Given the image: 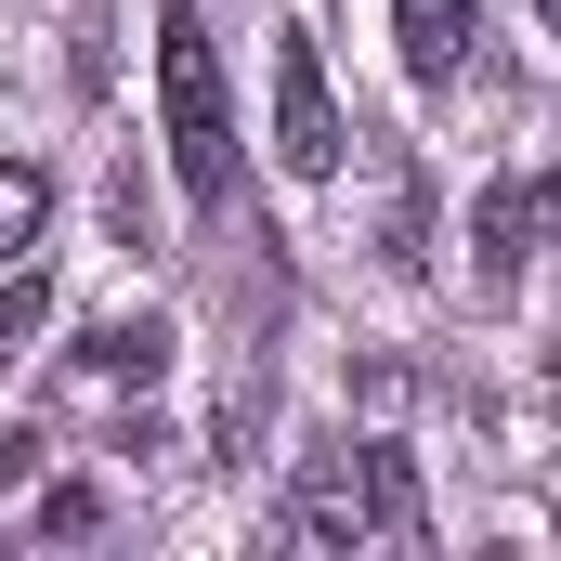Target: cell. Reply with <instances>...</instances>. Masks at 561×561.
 Wrapping results in <instances>:
<instances>
[{"mask_svg":"<svg viewBox=\"0 0 561 561\" xmlns=\"http://www.w3.org/2000/svg\"><path fill=\"white\" fill-rule=\"evenodd\" d=\"M287 536H300V549H366V536H392V549H431L419 457H405V444L313 457V470H300V496H287Z\"/></svg>","mask_w":561,"mask_h":561,"instance_id":"cell-1","label":"cell"},{"mask_svg":"<svg viewBox=\"0 0 561 561\" xmlns=\"http://www.w3.org/2000/svg\"><path fill=\"white\" fill-rule=\"evenodd\" d=\"M157 118H170V170H183V196L222 209V196H236V105H222V53H209V26H196L183 0L157 13Z\"/></svg>","mask_w":561,"mask_h":561,"instance_id":"cell-2","label":"cell"},{"mask_svg":"<svg viewBox=\"0 0 561 561\" xmlns=\"http://www.w3.org/2000/svg\"><path fill=\"white\" fill-rule=\"evenodd\" d=\"M275 157L300 170V183H327V170L353 157V131H340V92H327V53H313V26H287V39H275Z\"/></svg>","mask_w":561,"mask_h":561,"instance_id":"cell-3","label":"cell"},{"mask_svg":"<svg viewBox=\"0 0 561 561\" xmlns=\"http://www.w3.org/2000/svg\"><path fill=\"white\" fill-rule=\"evenodd\" d=\"M392 26H405V79L419 92H457L483 66V0H392Z\"/></svg>","mask_w":561,"mask_h":561,"instance_id":"cell-4","label":"cell"},{"mask_svg":"<svg viewBox=\"0 0 561 561\" xmlns=\"http://www.w3.org/2000/svg\"><path fill=\"white\" fill-rule=\"evenodd\" d=\"M536 222H549V183H496V196H483V222H470L483 287H523V262H536Z\"/></svg>","mask_w":561,"mask_h":561,"instance_id":"cell-5","label":"cell"},{"mask_svg":"<svg viewBox=\"0 0 561 561\" xmlns=\"http://www.w3.org/2000/svg\"><path fill=\"white\" fill-rule=\"evenodd\" d=\"M157 366H170V313H105V327L79 340V379H118V392H131Z\"/></svg>","mask_w":561,"mask_h":561,"instance_id":"cell-6","label":"cell"},{"mask_svg":"<svg viewBox=\"0 0 561 561\" xmlns=\"http://www.w3.org/2000/svg\"><path fill=\"white\" fill-rule=\"evenodd\" d=\"M53 236V170H26V157H0V275L26 262Z\"/></svg>","mask_w":561,"mask_h":561,"instance_id":"cell-7","label":"cell"},{"mask_svg":"<svg viewBox=\"0 0 561 561\" xmlns=\"http://www.w3.org/2000/svg\"><path fill=\"white\" fill-rule=\"evenodd\" d=\"M39 313H53V262H39V249H26V262H13V275H0V366H13V353H26V340H39Z\"/></svg>","mask_w":561,"mask_h":561,"instance_id":"cell-8","label":"cell"},{"mask_svg":"<svg viewBox=\"0 0 561 561\" xmlns=\"http://www.w3.org/2000/svg\"><path fill=\"white\" fill-rule=\"evenodd\" d=\"M39 457H53V431H13V444H0V496H26V483H39Z\"/></svg>","mask_w":561,"mask_h":561,"instance_id":"cell-9","label":"cell"}]
</instances>
